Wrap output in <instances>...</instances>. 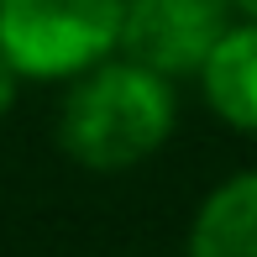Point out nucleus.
<instances>
[{
  "mask_svg": "<svg viewBox=\"0 0 257 257\" xmlns=\"http://www.w3.org/2000/svg\"><path fill=\"white\" fill-rule=\"evenodd\" d=\"M173 79L126 53H110L105 63L68 79V95L58 105V147L89 173H126L173 137Z\"/></svg>",
  "mask_w": 257,
  "mask_h": 257,
  "instance_id": "1",
  "label": "nucleus"
},
{
  "mask_svg": "<svg viewBox=\"0 0 257 257\" xmlns=\"http://www.w3.org/2000/svg\"><path fill=\"white\" fill-rule=\"evenodd\" d=\"M0 53L21 79L68 84L121 53V0H0Z\"/></svg>",
  "mask_w": 257,
  "mask_h": 257,
  "instance_id": "2",
  "label": "nucleus"
},
{
  "mask_svg": "<svg viewBox=\"0 0 257 257\" xmlns=\"http://www.w3.org/2000/svg\"><path fill=\"white\" fill-rule=\"evenodd\" d=\"M231 21L226 0H121V53L168 79H189Z\"/></svg>",
  "mask_w": 257,
  "mask_h": 257,
  "instance_id": "3",
  "label": "nucleus"
},
{
  "mask_svg": "<svg viewBox=\"0 0 257 257\" xmlns=\"http://www.w3.org/2000/svg\"><path fill=\"white\" fill-rule=\"evenodd\" d=\"M200 95L231 132L257 137V21L236 16L200 63Z\"/></svg>",
  "mask_w": 257,
  "mask_h": 257,
  "instance_id": "4",
  "label": "nucleus"
},
{
  "mask_svg": "<svg viewBox=\"0 0 257 257\" xmlns=\"http://www.w3.org/2000/svg\"><path fill=\"white\" fill-rule=\"evenodd\" d=\"M184 257H257V168L231 173L200 200Z\"/></svg>",
  "mask_w": 257,
  "mask_h": 257,
  "instance_id": "5",
  "label": "nucleus"
},
{
  "mask_svg": "<svg viewBox=\"0 0 257 257\" xmlns=\"http://www.w3.org/2000/svg\"><path fill=\"white\" fill-rule=\"evenodd\" d=\"M16 89H21V74H16V63L0 53V121H6L11 105H16Z\"/></svg>",
  "mask_w": 257,
  "mask_h": 257,
  "instance_id": "6",
  "label": "nucleus"
},
{
  "mask_svg": "<svg viewBox=\"0 0 257 257\" xmlns=\"http://www.w3.org/2000/svg\"><path fill=\"white\" fill-rule=\"evenodd\" d=\"M231 6V16H247V21H257V0H226Z\"/></svg>",
  "mask_w": 257,
  "mask_h": 257,
  "instance_id": "7",
  "label": "nucleus"
}]
</instances>
